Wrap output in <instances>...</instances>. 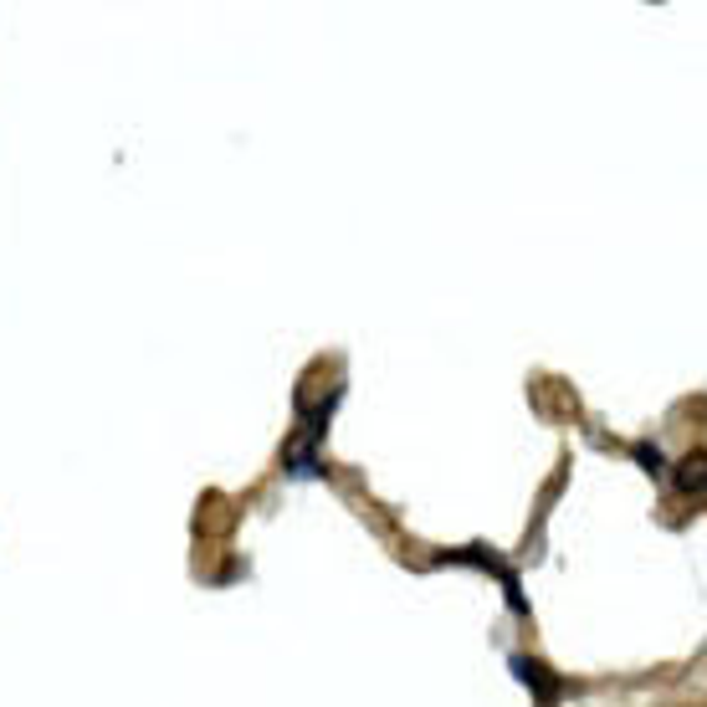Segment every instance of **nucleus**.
Segmentation results:
<instances>
[{
    "mask_svg": "<svg viewBox=\"0 0 707 707\" xmlns=\"http://www.w3.org/2000/svg\"><path fill=\"white\" fill-rule=\"evenodd\" d=\"M677 487L687 497H703V487H707V452L681 456V462H677Z\"/></svg>",
    "mask_w": 707,
    "mask_h": 707,
    "instance_id": "obj_3",
    "label": "nucleus"
},
{
    "mask_svg": "<svg viewBox=\"0 0 707 707\" xmlns=\"http://www.w3.org/2000/svg\"><path fill=\"white\" fill-rule=\"evenodd\" d=\"M636 462L652 472V477H661V472H667V467H661V452H656L652 441H640V446H636Z\"/></svg>",
    "mask_w": 707,
    "mask_h": 707,
    "instance_id": "obj_4",
    "label": "nucleus"
},
{
    "mask_svg": "<svg viewBox=\"0 0 707 707\" xmlns=\"http://www.w3.org/2000/svg\"><path fill=\"white\" fill-rule=\"evenodd\" d=\"M513 677H518L523 687L538 697V707H554L564 697V681L554 677L544 661H534V656H513Z\"/></svg>",
    "mask_w": 707,
    "mask_h": 707,
    "instance_id": "obj_2",
    "label": "nucleus"
},
{
    "mask_svg": "<svg viewBox=\"0 0 707 707\" xmlns=\"http://www.w3.org/2000/svg\"><path fill=\"white\" fill-rule=\"evenodd\" d=\"M446 559H452V564H477V569H493L497 579H503V589H507V605H513V610H518V615L528 610V600H523V589H518V574L507 569V564L497 559V554H487V548H477V544H472V548H452Z\"/></svg>",
    "mask_w": 707,
    "mask_h": 707,
    "instance_id": "obj_1",
    "label": "nucleus"
}]
</instances>
